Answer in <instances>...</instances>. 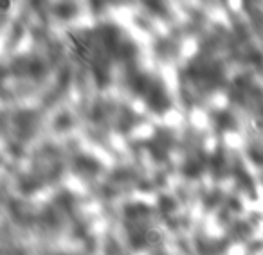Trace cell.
<instances>
[{
  "mask_svg": "<svg viewBox=\"0 0 263 255\" xmlns=\"http://www.w3.org/2000/svg\"><path fill=\"white\" fill-rule=\"evenodd\" d=\"M2 7H4V9H7V7H9V0H4V5H2Z\"/></svg>",
  "mask_w": 263,
  "mask_h": 255,
  "instance_id": "1",
  "label": "cell"
}]
</instances>
